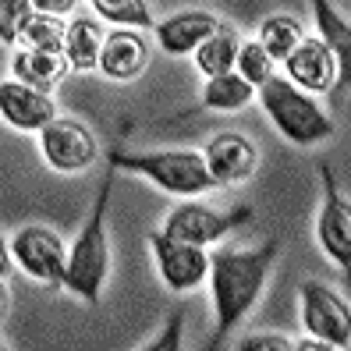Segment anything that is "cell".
I'll use <instances>...</instances> for the list:
<instances>
[{
	"mask_svg": "<svg viewBox=\"0 0 351 351\" xmlns=\"http://www.w3.org/2000/svg\"><path fill=\"white\" fill-rule=\"evenodd\" d=\"M280 252L277 238H266L259 249H234L210 256V291H213V341L210 348H220V341L241 323V316L259 302L263 284L274 270V259Z\"/></svg>",
	"mask_w": 351,
	"mask_h": 351,
	"instance_id": "1",
	"label": "cell"
},
{
	"mask_svg": "<svg viewBox=\"0 0 351 351\" xmlns=\"http://www.w3.org/2000/svg\"><path fill=\"white\" fill-rule=\"evenodd\" d=\"M110 189H114V167L103 178L99 192H96V206L86 220V227L78 231L68 263H64V284L71 295H78L82 302L96 305L107 284V270H110V245H107V202H110Z\"/></svg>",
	"mask_w": 351,
	"mask_h": 351,
	"instance_id": "2",
	"label": "cell"
},
{
	"mask_svg": "<svg viewBox=\"0 0 351 351\" xmlns=\"http://www.w3.org/2000/svg\"><path fill=\"white\" fill-rule=\"evenodd\" d=\"M259 99H263V110L270 114L274 128L295 146H313V142L334 135V121L316 107L313 96L291 86L284 75L266 78L259 86Z\"/></svg>",
	"mask_w": 351,
	"mask_h": 351,
	"instance_id": "3",
	"label": "cell"
},
{
	"mask_svg": "<svg viewBox=\"0 0 351 351\" xmlns=\"http://www.w3.org/2000/svg\"><path fill=\"white\" fill-rule=\"evenodd\" d=\"M114 171H135L149 178L156 189L171 195H202L217 189L206 163L192 149H167V153H110Z\"/></svg>",
	"mask_w": 351,
	"mask_h": 351,
	"instance_id": "4",
	"label": "cell"
},
{
	"mask_svg": "<svg viewBox=\"0 0 351 351\" xmlns=\"http://www.w3.org/2000/svg\"><path fill=\"white\" fill-rule=\"evenodd\" d=\"M298 295H302V326L313 337L326 341L330 348L344 351L351 344V313H348V305L330 291V287H323L319 280H305L298 287Z\"/></svg>",
	"mask_w": 351,
	"mask_h": 351,
	"instance_id": "5",
	"label": "cell"
},
{
	"mask_svg": "<svg viewBox=\"0 0 351 351\" xmlns=\"http://www.w3.org/2000/svg\"><path fill=\"white\" fill-rule=\"evenodd\" d=\"M252 220V210H231V213H213L206 210V206L199 202H184L178 206V210L167 213V220H163V234L167 238H178V241H189V245H213L220 241L223 234H231L234 227L249 223Z\"/></svg>",
	"mask_w": 351,
	"mask_h": 351,
	"instance_id": "6",
	"label": "cell"
},
{
	"mask_svg": "<svg viewBox=\"0 0 351 351\" xmlns=\"http://www.w3.org/2000/svg\"><path fill=\"white\" fill-rule=\"evenodd\" d=\"M319 178H323V210L316 220V238L323 245V252L341 270H348V263H351V206L341 195V184H337L334 171H330V163H319Z\"/></svg>",
	"mask_w": 351,
	"mask_h": 351,
	"instance_id": "7",
	"label": "cell"
},
{
	"mask_svg": "<svg viewBox=\"0 0 351 351\" xmlns=\"http://www.w3.org/2000/svg\"><path fill=\"white\" fill-rule=\"evenodd\" d=\"M39 149H43V160L53 171H86L96 160V138L89 128H82L78 121L68 117H53L50 125L39 128Z\"/></svg>",
	"mask_w": 351,
	"mask_h": 351,
	"instance_id": "8",
	"label": "cell"
},
{
	"mask_svg": "<svg viewBox=\"0 0 351 351\" xmlns=\"http://www.w3.org/2000/svg\"><path fill=\"white\" fill-rule=\"evenodd\" d=\"M149 245H153V259H156V270H160L163 284L178 295L199 287L206 280V274H210V256H206L202 245L167 238L163 231H156L149 238Z\"/></svg>",
	"mask_w": 351,
	"mask_h": 351,
	"instance_id": "9",
	"label": "cell"
},
{
	"mask_svg": "<svg viewBox=\"0 0 351 351\" xmlns=\"http://www.w3.org/2000/svg\"><path fill=\"white\" fill-rule=\"evenodd\" d=\"M11 259L22 266L32 280H43V284L64 280V263H68L64 241L53 231H47V227H22V231L11 238Z\"/></svg>",
	"mask_w": 351,
	"mask_h": 351,
	"instance_id": "10",
	"label": "cell"
},
{
	"mask_svg": "<svg viewBox=\"0 0 351 351\" xmlns=\"http://www.w3.org/2000/svg\"><path fill=\"white\" fill-rule=\"evenodd\" d=\"M284 71H287V82L298 86L302 93H326L337 86V60L334 53L326 50V43L316 36H302L298 47L287 53L284 60Z\"/></svg>",
	"mask_w": 351,
	"mask_h": 351,
	"instance_id": "11",
	"label": "cell"
},
{
	"mask_svg": "<svg viewBox=\"0 0 351 351\" xmlns=\"http://www.w3.org/2000/svg\"><path fill=\"white\" fill-rule=\"evenodd\" d=\"M256 160H259L256 146L238 132H220L202 149V163L217 184H238L245 178H252Z\"/></svg>",
	"mask_w": 351,
	"mask_h": 351,
	"instance_id": "12",
	"label": "cell"
},
{
	"mask_svg": "<svg viewBox=\"0 0 351 351\" xmlns=\"http://www.w3.org/2000/svg\"><path fill=\"white\" fill-rule=\"evenodd\" d=\"M0 117L18 132H39L57 117V107L47 93L11 78V82H0Z\"/></svg>",
	"mask_w": 351,
	"mask_h": 351,
	"instance_id": "13",
	"label": "cell"
},
{
	"mask_svg": "<svg viewBox=\"0 0 351 351\" xmlns=\"http://www.w3.org/2000/svg\"><path fill=\"white\" fill-rule=\"evenodd\" d=\"M149 64V47L146 39L132 29H114L110 36H103V47H99V71L114 78V82H128L135 78L142 68Z\"/></svg>",
	"mask_w": 351,
	"mask_h": 351,
	"instance_id": "14",
	"label": "cell"
},
{
	"mask_svg": "<svg viewBox=\"0 0 351 351\" xmlns=\"http://www.w3.org/2000/svg\"><path fill=\"white\" fill-rule=\"evenodd\" d=\"M220 22L213 14H206V11H181V14H171L167 22L156 25V43L171 57H184V53H195V47Z\"/></svg>",
	"mask_w": 351,
	"mask_h": 351,
	"instance_id": "15",
	"label": "cell"
},
{
	"mask_svg": "<svg viewBox=\"0 0 351 351\" xmlns=\"http://www.w3.org/2000/svg\"><path fill=\"white\" fill-rule=\"evenodd\" d=\"M308 4H313V14H316L319 39L326 43V50L334 53L337 68H341V89H344L348 86V71H351V25L330 0H308Z\"/></svg>",
	"mask_w": 351,
	"mask_h": 351,
	"instance_id": "16",
	"label": "cell"
},
{
	"mask_svg": "<svg viewBox=\"0 0 351 351\" xmlns=\"http://www.w3.org/2000/svg\"><path fill=\"white\" fill-rule=\"evenodd\" d=\"M11 75L18 82H25V86L39 89V93H50V89H57V82L68 75V57L50 53V50H22L11 60Z\"/></svg>",
	"mask_w": 351,
	"mask_h": 351,
	"instance_id": "17",
	"label": "cell"
},
{
	"mask_svg": "<svg viewBox=\"0 0 351 351\" xmlns=\"http://www.w3.org/2000/svg\"><path fill=\"white\" fill-rule=\"evenodd\" d=\"M99 47H103V32L93 18L78 14L71 18V25L64 29V57L68 68L75 71H93L99 64Z\"/></svg>",
	"mask_w": 351,
	"mask_h": 351,
	"instance_id": "18",
	"label": "cell"
},
{
	"mask_svg": "<svg viewBox=\"0 0 351 351\" xmlns=\"http://www.w3.org/2000/svg\"><path fill=\"white\" fill-rule=\"evenodd\" d=\"M238 47H241V39L231 25H217L210 36L202 39V43L195 47V64L206 78H213V75H223V71H234V57H238Z\"/></svg>",
	"mask_w": 351,
	"mask_h": 351,
	"instance_id": "19",
	"label": "cell"
},
{
	"mask_svg": "<svg viewBox=\"0 0 351 351\" xmlns=\"http://www.w3.org/2000/svg\"><path fill=\"white\" fill-rule=\"evenodd\" d=\"M252 96H256V86H249L238 71H223L206 82L202 107L206 110H241L252 103Z\"/></svg>",
	"mask_w": 351,
	"mask_h": 351,
	"instance_id": "20",
	"label": "cell"
},
{
	"mask_svg": "<svg viewBox=\"0 0 351 351\" xmlns=\"http://www.w3.org/2000/svg\"><path fill=\"white\" fill-rule=\"evenodd\" d=\"M298 39H302V25L295 22L291 14H270L259 25V39H256V43L266 50L270 60H284L287 53L298 47Z\"/></svg>",
	"mask_w": 351,
	"mask_h": 351,
	"instance_id": "21",
	"label": "cell"
},
{
	"mask_svg": "<svg viewBox=\"0 0 351 351\" xmlns=\"http://www.w3.org/2000/svg\"><path fill=\"white\" fill-rule=\"evenodd\" d=\"M64 29L60 25V18L53 14H32L25 29H22V39L18 43H25V50H50V53H64Z\"/></svg>",
	"mask_w": 351,
	"mask_h": 351,
	"instance_id": "22",
	"label": "cell"
},
{
	"mask_svg": "<svg viewBox=\"0 0 351 351\" xmlns=\"http://www.w3.org/2000/svg\"><path fill=\"white\" fill-rule=\"evenodd\" d=\"M96 8L99 18H107L114 25H128V29H149L153 25V14L142 0H89Z\"/></svg>",
	"mask_w": 351,
	"mask_h": 351,
	"instance_id": "23",
	"label": "cell"
},
{
	"mask_svg": "<svg viewBox=\"0 0 351 351\" xmlns=\"http://www.w3.org/2000/svg\"><path fill=\"white\" fill-rule=\"evenodd\" d=\"M274 60L266 57V50L256 43V39H249V43L238 47V57H234V71L249 82V86H263L266 78H270L274 71Z\"/></svg>",
	"mask_w": 351,
	"mask_h": 351,
	"instance_id": "24",
	"label": "cell"
},
{
	"mask_svg": "<svg viewBox=\"0 0 351 351\" xmlns=\"http://www.w3.org/2000/svg\"><path fill=\"white\" fill-rule=\"evenodd\" d=\"M32 14L36 11H32L29 0H0V43L14 47L18 39H22V29Z\"/></svg>",
	"mask_w": 351,
	"mask_h": 351,
	"instance_id": "25",
	"label": "cell"
},
{
	"mask_svg": "<svg viewBox=\"0 0 351 351\" xmlns=\"http://www.w3.org/2000/svg\"><path fill=\"white\" fill-rule=\"evenodd\" d=\"M238 348L241 351H287L291 341H287L284 334H252V337L238 341Z\"/></svg>",
	"mask_w": 351,
	"mask_h": 351,
	"instance_id": "26",
	"label": "cell"
},
{
	"mask_svg": "<svg viewBox=\"0 0 351 351\" xmlns=\"http://www.w3.org/2000/svg\"><path fill=\"white\" fill-rule=\"evenodd\" d=\"M181 326H184V316L174 313V319L167 323V330H163L156 341H149L146 351H174V348H181Z\"/></svg>",
	"mask_w": 351,
	"mask_h": 351,
	"instance_id": "27",
	"label": "cell"
},
{
	"mask_svg": "<svg viewBox=\"0 0 351 351\" xmlns=\"http://www.w3.org/2000/svg\"><path fill=\"white\" fill-rule=\"evenodd\" d=\"M29 4H32L36 14H53V18H60V14H68L78 0H29Z\"/></svg>",
	"mask_w": 351,
	"mask_h": 351,
	"instance_id": "28",
	"label": "cell"
},
{
	"mask_svg": "<svg viewBox=\"0 0 351 351\" xmlns=\"http://www.w3.org/2000/svg\"><path fill=\"white\" fill-rule=\"evenodd\" d=\"M8 270H11V245L0 234V277H8Z\"/></svg>",
	"mask_w": 351,
	"mask_h": 351,
	"instance_id": "29",
	"label": "cell"
},
{
	"mask_svg": "<svg viewBox=\"0 0 351 351\" xmlns=\"http://www.w3.org/2000/svg\"><path fill=\"white\" fill-rule=\"evenodd\" d=\"M4 308H8V295H4V287H0V316H4Z\"/></svg>",
	"mask_w": 351,
	"mask_h": 351,
	"instance_id": "30",
	"label": "cell"
}]
</instances>
